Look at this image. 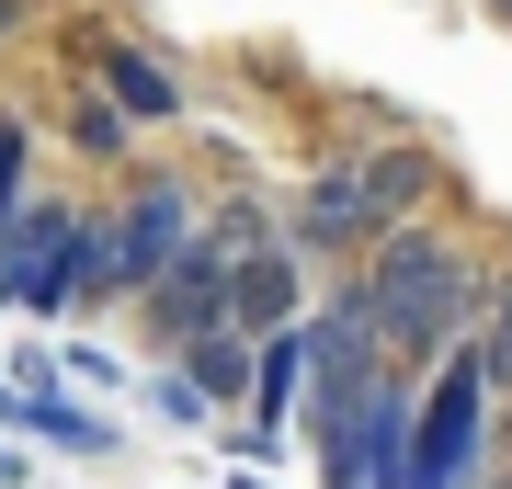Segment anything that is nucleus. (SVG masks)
Returning <instances> with one entry per match:
<instances>
[{
	"label": "nucleus",
	"instance_id": "19",
	"mask_svg": "<svg viewBox=\"0 0 512 489\" xmlns=\"http://www.w3.org/2000/svg\"><path fill=\"white\" fill-rule=\"evenodd\" d=\"M228 489H274V478H228Z\"/></svg>",
	"mask_w": 512,
	"mask_h": 489
},
{
	"label": "nucleus",
	"instance_id": "11",
	"mask_svg": "<svg viewBox=\"0 0 512 489\" xmlns=\"http://www.w3.org/2000/svg\"><path fill=\"white\" fill-rule=\"evenodd\" d=\"M171 364L205 387V410H239V399H251V330H239V319H217L205 342H183Z\"/></svg>",
	"mask_w": 512,
	"mask_h": 489
},
{
	"label": "nucleus",
	"instance_id": "17",
	"mask_svg": "<svg viewBox=\"0 0 512 489\" xmlns=\"http://www.w3.org/2000/svg\"><path fill=\"white\" fill-rule=\"evenodd\" d=\"M478 12H490V23H512V0H478Z\"/></svg>",
	"mask_w": 512,
	"mask_h": 489
},
{
	"label": "nucleus",
	"instance_id": "13",
	"mask_svg": "<svg viewBox=\"0 0 512 489\" xmlns=\"http://www.w3.org/2000/svg\"><path fill=\"white\" fill-rule=\"evenodd\" d=\"M148 410H160L171 433H217V410H205V387L183 376V364H160V376H148Z\"/></svg>",
	"mask_w": 512,
	"mask_h": 489
},
{
	"label": "nucleus",
	"instance_id": "16",
	"mask_svg": "<svg viewBox=\"0 0 512 489\" xmlns=\"http://www.w3.org/2000/svg\"><path fill=\"white\" fill-rule=\"evenodd\" d=\"M23 12H35V0H0V35H12V23H23Z\"/></svg>",
	"mask_w": 512,
	"mask_h": 489
},
{
	"label": "nucleus",
	"instance_id": "8",
	"mask_svg": "<svg viewBox=\"0 0 512 489\" xmlns=\"http://www.w3.org/2000/svg\"><path fill=\"white\" fill-rule=\"evenodd\" d=\"M228 319L251 330H296L308 319V251H296V239H262V251H239L228 262Z\"/></svg>",
	"mask_w": 512,
	"mask_h": 489
},
{
	"label": "nucleus",
	"instance_id": "5",
	"mask_svg": "<svg viewBox=\"0 0 512 489\" xmlns=\"http://www.w3.org/2000/svg\"><path fill=\"white\" fill-rule=\"evenodd\" d=\"M501 399H490V376H478L467 353H444L433 376H421V478L410 489H478L501 467Z\"/></svg>",
	"mask_w": 512,
	"mask_h": 489
},
{
	"label": "nucleus",
	"instance_id": "1",
	"mask_svg": "<svg viewBox=\"0 0 512 489\" xmlns=\"http://www.w3.org/2000/svg\"><path fill=\"white\" fill-rule=\"evenodd\" d=\"M353 273H365V296H376V319H387V353H399L410 376H433V364L478 330V296H490V262H478L444 217L387 228Z\"/></svg>",
	"mask_w": 512,
	"mask_h": 489
},
{
	"label": "nucleus",
	"instance_id": "10",
	"mask_svg": "<svg viewBox=\"0 0 512 489\" xmlns=\"http://www.w3.org/2000/svg\"><path fill=\"white\" fill-rule=\"evenodd\" d=\"M92 80H103V103L126 114V126H171V114H183V80H171L160 46H126V35H114V46L92 57Z\"/></svg>",
	"mask_w": 512,
	"mask_h": 489
},
{
	"label": "nucleus",
	"instance_id": "9",
	"mask_svg": "<svg viewBox=\"0 0 512 489\" xmlns=\"http://www.w3.org/2000/svg\"><path fill=\"white\" fill-rule=\"evenodd\" d=\"M12 433H35L57 455H114V421L92 399H69L57 376H12Z\"/></svg>",
	"mask_w": 512,
	"mask_h": 489
},
{
	"label": "nucleus",
	"instance_id": "3",
	"mask_svg": "<svg viewBox=\"0 0 512 489\" xmlns=\"http://www.w3.org/2000/svg\"><path fill=\"white\" fill-rule=\"evenodd\" d=\"M194 228H205V194H194V182H183V171H137V182H126V205H92V228H80L69 319L137 308V296L194 251Z\"/></svg>",
	"mask_w": 512,
	"mask_h": 489
},
{
	"label": "nucleus",
	"instance_id": "18",
	"mask_svg": "<svg viewBox=\"0 0 512 489\" xmlns=\"http://www.w3.org/2000/svg\"><path fill=\"white\" fill-rule=\"evenodd\" d=\"M0 421H12V376H0Z\"/></svg>",
	"mask_w": 512,
	"mask_h": 489
},
{
	"label": "nucleus",
	"instance_id": "6",
	"mask_svg": "<svg viewBox=\"0 0 512 489\" xmlns=\"http://www.w3.org/2000/svg\"><path fill=\"white\" fill-rule=\"evenodd\" d=\"M376 364H399V353H387V319H376L365 273H342L330 296H308V376L319 387H365Z\"/></svg>",
	"mask_w": 512,
	"mask_h": 489
},
{
	"label": "nucleus",
	"instance_id": "12",
	"mask_svg": "<svg viewBox=\"0 0 512 489\" xmlns=\"http://www.w3.org/2000/svg\"><path fill=\"white\" fill-rule=\"evenodd\" d=\"M467 364H478V376H490V399L512 410V262L490 273V296H478V330H467V342H456Z\"/></svg>",
	"mask_w": 512,
	"mask_h": 489
},
{
	"label": "nucleus",
	"instance_id": "2",
	"mask_svg": "<svg viewBox=\"0 0 512 489\" xmlns=\"http://www.w3.org/2000/svg\"><path fill=\"white\" fill-rule=\"evenodd\" d=\"M433 194H444V160H433L421 137L342 148V160H319V171H308V194L285 205V239H296L308 262H365L387 228L433 217Z\"/></svg>",
	"mask_w": 512,
	"mask_h": 489
},
{
	"label": "nucleus",
	"instance_id": "4",
	"mask_svg": "<svg viewBox=\"0 0 512 489\" xmlns=\"http://www.w3.org/2000/svg\"><path fill=\"white\" fill-rule=\"evenodd\" d=\"M80 228H92V205L69 194H23L12 217H0V308L35 319V330H69V285H80Z\"/></svg>",
	"mask_w": 512,
	"mask_h": 489
},
{
	"label": "nucleus",
	"instance_id": "15",
	"mask_svg": "<svg viewBox=\"0 0 512 489\" xmlns=\"http://www.w3.org/2000/svg\"><path fill=\"white\" fill-rule=\"evenodd\" d=\"M69 148H80V160H126V114H114V103H80L69 114Z\"/></svg>",
	"mask_w": 512,
	"mask_h": 489
},
{
	"label": "nucleus",
	"instance_id": "7",
	"mask_svg": "<svg viewBox=\"0 0 512 489\" xmlns=\"http://www.w3.org/2000/svg\"><path fill=\"white\" fill-rule=\"evenodd\" d=\"M137 319H148V342H160V353H183V342H205V330L228 319V251H217V239L194 228V251H183V262L160 273V285L137 296Z\"/></svg>",
	"mask_w": 512,
	"mask_h": 489
},
{
	"label": "nucleus",
	"instance_id": "14",
	"mask_svg": "<svg viewBox=\"0 0 512 489\" xmlns=\"http://www.w3.org/2000/svg\"><path fill=\"white\" fill-rule=\"evenodd\" d=\"M23 194H35V126H23V114H0V217H12Z\"/></svg>",
	"mask_w": 512,
	"mask_h": 489
}]
</instances>
